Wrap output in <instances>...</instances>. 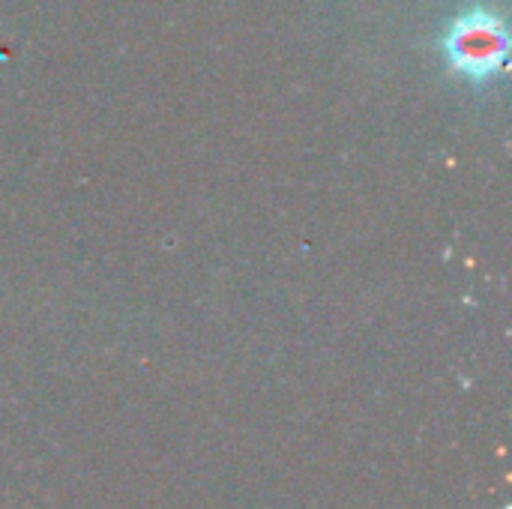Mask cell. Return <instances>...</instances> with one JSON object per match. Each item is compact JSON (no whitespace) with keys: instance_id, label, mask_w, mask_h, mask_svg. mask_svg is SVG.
I'll use <instances>...</instances> for the list:
<instances>
[{"instance_id":"cell-1","label":"cell","mask_w":512,"mask_h":509,"mask_svg":"<svg viewBox=\"0 0 512 509\" xmlns=\"http://www.w3.org/2000/svg\"><path fill=\"white\" fill-rule=\"evenodd\" d=\"M444 51L459 75L471 81H489L504 69L510 39L498 15H492L489 9H474L450 27Z\"/></svg>"}]
</instances>
